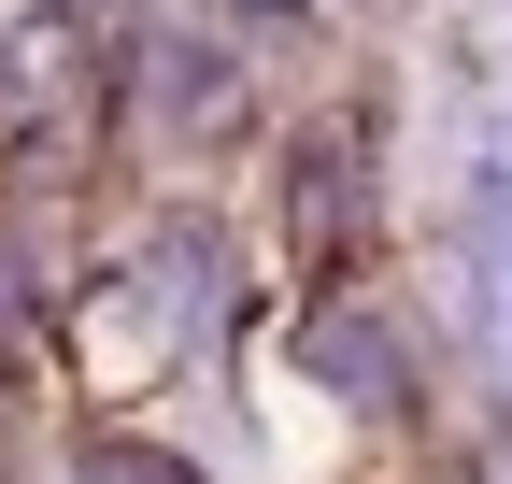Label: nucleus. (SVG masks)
Returning <instances> with one entry per match:
<instances>
[{
    "mask_svg": "<svg viewBox=\"0 0 512 484\" xmlns=\"http://www.w3.org/2000/svg\"><path fill=\"white\" fill-rule=\"evenodd\" d=\"M86 470H100V484H200V470H185V456H157V442H100Z\"/></svg>",
    "mask_w": 512,
    "mask_h": 484,
    "instance_id": "nucleus-4",
    "label": "nucleus"
},
{
    "mask_svg": "<svg viewBox=\"0 0 512 484\" xmlns=\"http://www.w3.org/2000/svg\"><path fill=\"white\" fill-rule=\"evenodd\" d=\"M342 214H370V157H356V129H313L299 143V242L313 257H342Z\"/></svg>",
    "mask_w": 512,
    "mask_h": 484,
    "instance_id": "nucleus-2",
    "label": "nucleus"
},
{
    "mask_svg": "<svg viewBox=\"0 0 512 484\" xmlns=\"http://www.w3.org/2000/svg\"><path fill=\"white\" fill-rule=\"evenodd\" d=\"M484 271H498V314H512V157H484Z\"/></svg>",
    "mask_w": 512,
    "mask_h": 484,
    "instance_id": "nucleus-3",
    "label": "nucleus"
},
{
    "mask_svg": "<svg viewBox=\"0 0 512 484\" xmlns=\"http://www.w3.org/2000/svg\"><path fill=\"white\" fill-rule=\"evenodd\" d=\"M299 371L328 385V399H356V413H399V399H413V371H399V328H384L370 299H328V314L299 328Z\"/></svg>",
    "mask_w": 512,
    "mask_h": 484,
    "instance_id": "nucleus-1",
    "label": "nucleus"
}]
</instances>
